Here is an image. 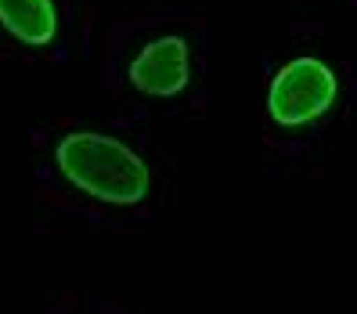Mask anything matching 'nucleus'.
I'll list each match as a JSON object with an SVG mask.
<instances>
[{
  "mask_svg": "<svg viewBox=\"0 0 357 314\" xmlns=\"http://www.w3.org/2000/svg\"><path fill=\"white\" fill-rule=\"evenodd\" d=\"M335 101V76L321 58H292L278 69L267 94V109L282 127H303L325 116Z\"/></svg>",
  "mask_w": 357,
  "mask_h": 314,
  "instance_id": "obj_2",
  "label": "nucleus"
},
{
  "mask_svg": "<svg viewBox=\"0 0 357 314\" xmlns=\"http://www.w3.org/2000/svg\"><path fill=\"white\" fill-rule=\"evenodd\" d=\"M54 159H58V170L79 192H87L101 202L134 206L149 195V184H152L149 166H144V159L134 149H127L116 137L87 134V130L69 134L58 141Z\"/></svg>",
  "mask_w": 357,
  "mask_h": 314,
  "instance_id": "obj_1",
  "label": "nucleus"
},
{
  "mask_svg": "<svg viewBox=\"0 0 357 314\" xmlns=\"http://www.w3.org/2000/svg\"><path fill=\"white\" fill-rule=\"evenodd\" d=\"M0 26L22 44H51L58 33V15L51 0H0Z\"/></svg>",
  "mask_w": 357,
  "mask_h": 314,
  "instance_id": "obj_4",
  "label": "nucleus"
},
{
  "mask_svg": "<svg viewBox=\"0 0 357 314\" xmlns=\"http://www.w3.org/2000/svg\"><path fill=\"white\" fill-rule=\"evenodd\" d=\"M130 83L144 94L174 98L188 87V44L181 36H159L130 61Z\"/></svg>",
  "mask_w": 357,
  "mask_h": 314,
  "instance_id": "obj_3",
  "label": "nucleus"
}]
</instances>
